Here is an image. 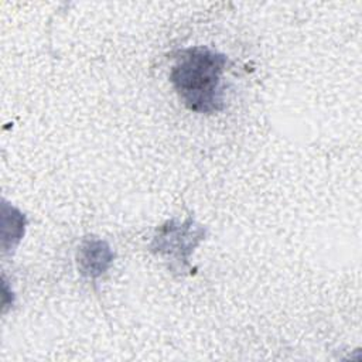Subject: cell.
I'll use <instances>...</instances> for the list:
<instances>
[{
	"mask_svg": "<svg viewBox=\"0 0 362 362\" xmlns=\"http://www.w3.org/2000/svg\"><path fill=\"white\" fill-rule=\"evenodd\" d=\"M226 57L208 47L181 49L171 66L170 81L182 103L195 113H214L223 106L222 74Z\"/></svg>",
	"mask_w": 362,
	"mask_h": 362,
	"instance_id": "1",
	"label": "cell"
},
{
	"mask_svg": "<svg viewBox=\"0 0 362 362\" xmlns=\"http://www.w3.org/2000/svg\"><path fill=\"white\" fill-rule=\"evenodd\" d=\"M112 260V252L103 240L85 242L78 255L81 272L86 276L96 277L102 274Z\"/></svg>",
	"mask_w": 362,
	"mask_h": 362,
	"instance_id": "2",
	"label": "cell"
}]
</instances>
